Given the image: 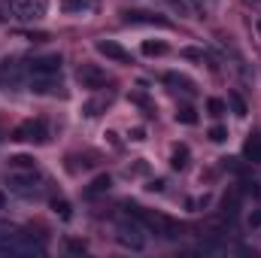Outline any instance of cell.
Wrapping results in <instances>:
<instances>
[{
    "label": "cell",
    "instance_id": "cell-3",
    "mask_svg": "<svg viewBox=\"0 0 261 258\" xmlns=\"http://www.w3.org/2000/svg\"><path fill=\"white\" fill-rule=\"evenodd\" d=\"M28 70H31V76H58L61 73V55H40L28 64Z\"/></svg>",
    "mask_w": 261,
    "mask_h": 258
},
{
    "label": "cell",
    "instance_id": "cell-14",
    "mask_svg": "<svg viewBox=\"0 0 261 258\" xmlns=\"http://www.w3.org/2000/svg\"><path fill=\"white\" fill-rule=\"evenodd\" d=\"M110 186H113V176H110V173H100V176L88 186V192H85V194H88V197H97V194L110 192Z\"/></svg>",
    "mask_w": 261,
    "mask_h": 258
},
{
    "label": "cell",
    "instance_id": "cell-5",
    "mask_svg": "<svg viewBox=\"0 0 261 258\" xmlns=\"http://www.w3.org/2000/svg\"><path fill=\"white\" fill-rule=\"evenodd\" d=\"M122 21L125 24H158V28H167L170 21L155 15V12H143V9H125L122 12Z\"/></svg>",
    "mask_w": 261,
    "mask_h": 258
},
{
    "label": "cell",
    "instance_id": "cell-8",
    "mask_svg": "<svg viewBox=\"0 0 261 258\" xmlns=\"http://www.w3.org/2000/svg\"><path fill=\"white\" fill-rule=\"evenodd\" d=\"M18 82H21V64L12 61V58H6V61L0 64V85H3V88H15Z\"/></svg>",
    "mask_w": 261,
    "mask_h": 258
},
{
    "label": "cell",
    "instance_id": "cell-31",
    "mask_svg": "<svg viewBox=\"0 0 261 258\" xmlns=\"http://www.w3.org/2000/svg\"><path fill=\"white\" fill-rule=\"evenodd\" d=\"M0 210H6V192L0 189Z\"/></svg>",
    "mask_w": 261,
    "mask_h": 258
},
{
    "label": "cell",
    "instance_id": "cell-9",
    "mask_svg": "<svg viewBox=\"0 0 261 258\" xmlns=\"http://www.w3.org/2000/svg\"><path fill=\"white\" fill-rule=\"evenodd\" d=\"M61 9L67 15H91L100 9V3L97 0H61Z\"/></svg>",
    "mask_w": 261,
    "mask_h": 258
},
{
    "label": "cell",
    "instance_id": "cell-17",
    "mask_svg": "<svg viewBox=\"0 0 261 258\" xmlns=\"http://www.w3.org/2000/svg\"><path fill=\"white\" fill-rule=\"evenodd\" d=\"M225 110H228V104H225L222 97H210V100H206V113H210V116L219 119V116H225Z\"/></svg>",
    "mask_w": 261,
    "mask_h": 258
},
{
    "label": "cell",
    "instance_id": "cell-6",
    "mask_svg": "<svg viewBox=\"0 0 261 258\" xmlns=\"http://www.w3.org/2000/svg\"><path fill=\"white\" fill-rule=\"evenodd\" d=\"M76 76H79L82 88H103V85H107V73H103L100 67H94V64H82Z\"/></svg>",
    "mask_w": 261,
    "mask_h": 258
},
{
    "label": "cell",
    "instance_id": "cell-16",
    "mask_svg": "<svg viewBox=\"0 0 261 258\" xmlns=\"http://www.w3.org/2000/svg\"><path fill=\"white\" fill-rule=\"evenodd\" d=\"M176 122H179V125H197V110L192 104H182V107L176 110Z\"/></svg>",
    "mask_w": 261,
    "mask_h": 258
},
{
    "label": "cell",
    "instance_id": "cell-13",
    "mask_svg": "<svg viewBox=\"0 0 261 258\" xmlns=\"http://www.w3.org/2000/svg\"><path fill=\"white\" fill-rule=\"evenodd\" d=\"M140 52H143L146 58H158V55H167V43H164V40H143Z\"/></svg>",
    "mask_w": 261,
    "mask_h": 258
},
{
    "label": "cell",
    "instance_id": "cell-2",
    "mask_svg": "<svg viewBox=\"0 0 261 258\" xmlns=\"http://www.w3.org/2000/svg\"><path fill=\"white\" fill-rule=\"evenodd\" d=\"M9 3H12V12L21 21H37L49 12V0H9Z\"/></svg>",
    "mask_w": 261,
    "mask_h": 258
},
{
    "label": "cell",
    "instance_id": "cell-10",
    "mask_svg": "<svg viewBox=\"0 0 261 258\" xmlns=\"http://www.w3.org/2000/svg\"><path fill=\"white\" fill-rule=\"evenodd\" d=\"M164 79H167V85H173V88H179V91H186V94H195L197 91V82L192 76H186V73H167Z\"/></svg>",
    "mask_w": 261,
    "mask_h": 258
},
{
    "label": "cell",
    "instance_id": "cell-19",
    "mask_svg": "<svg viewBox=\"0 0 261 258\" xmlns=\"http://www.w3.org/2000/svg\"><path fill=\"white\" fill-rule=\"evenodd\" d=\"M52 210H55L61 219H70V216H73V210H70V203H67L64 197H52Z\"/></svg>",
    "mask_w": 261,
    "mask_h": 258
},
{
    "label": "cell",
    "instance_id": "cell-24",
    "mask_svg": "<svg viewBox=\"0 0 261 258\" xmlns=\"http://www.w3.org/2000/svg\"><path fill=\"white\" fill-rule=\"evenodd\" d=\"M164 189H167V179H164V176H158V179H149V183H146V192H152V194H161Z\"/></svg>",
    "mask_w": 261,
    "mask_h": 258
},
{
    "label": "cell",
    "instance_id": "cell-29",
    "mask_svg": "<svg viewBox=\"0 0 261 258\" xmlns=\"http://www.w3.org/2000/svg\"><path fill=\"white\" fill-rule=\"evenodd\" d=\"M182 55H186V58H203V52H197V49H186V52H182Z\"/></svg>",
    "mask_w": 261,
    "mask_h": 258
},
{
    "label": "cell",
    "instance_id": "cell-32",
    "mask_svg": "<svg viewBox=\"0 0 261 258\" xmlns=\"http://www.w3.org/2000/svg\"><path fill=\"white\" fill-rule=\"evenodd\" d=\"M246 3H261V0H246Z\"/></svg>",
    "mask_w": 261,
    "mask_h": 258
},
{
    "label": "cell",
    "instance_id": "cell-25",
    "mask_svg": "<svg viewBox=\"0 0 261 258\" xmlns=\"http://www.w3.org/2000/svg\"><path fill=\"white\" fill-rule=\"evenodd\" d=\"M246 225H249V228H261V210H252V213L246 216Z\"/></svg>",
    "mask_w": 261,
    "mask_h": 258
},
{
    "label": "cell",
    "instance_id": "cell-4",
    "mask_svg": "<svg viewBox=\"0 0 261 258\" xmlns=\"http://www.w3.org/2000/svg\"><path fill=\"white\" fill-rule=\"evenodd\" d=\"M116 240L125 246V249H134V252H140L143 246H146V237L140 234V228L137 225H119V234H116Z\"/></svg>",
    "mask_w": 261,
    "mask_h": 258
},
{
    "label": "cell",
    "instance_id": "cell-30",
    "mask_svg": "<svg viewBox=\"0 0 261 258\" xmlns=\"http://www.w3.org/2000/svg\"><path fill=\"white\" fill-rule=\"evenodd\" d=\"M103 137H110V143H113V146H119V134H116V131H107Z\"/></svg>",
    "mask_w": 261,
    "mask_h": 258
},
{
    "label": "cell",
    "instance_id": "cell-22",
    "mask_svg": "<svg viewBox=\"0 0 261 258\" xmlns=\"http://www.w3.org/2000/svg\"><path fill=\"white\" fill-rule=\"evenodd\" d=\"M228 104L234 107V113H237L240 119L246 116V104H243V97H240V94H228Z\"/></svg>",
    "mask_w": 261,
    "mask_h": 258
},
{
    "label": "cell",
    "instance_id": "cell-7",
    "mask_svg": "<svg viewBox=\"0 0 261 258\" xmlns=\"http://www.w3.org/2000/svg\"><path fill=\"white\" fill-rule=\"evenodd\" d=\"M97 52H100L103 58H110V61H119V64H128L130 61V52L122 49L116 40H97Z\"/></svg>",
    "mask_w": 261,
    "mask_h": 258
},
{
    "label": "cell",
    "instance_id": "cell-1",
    "mask_svg": "<svg viewBox=\"0 0 261 258\" xmlns=\"http://www.w3.org/2000/svg\"><path fill=\"white\" fill-rule=\"evenodd\" d=\"M9 140L40 146V143H46V140H49V128H46V122H43V119H28V122H21L18 128L12 131V137H9Z\"/></svg>",
    "mask_w": 261,
    "mask_h": 258
},
{
    "label": "cell",
    "instance_id": "cell-11",
    "mask_svg": "<svg viewBox=\"0 0 261 258\" xmlns=\"http://www.w3.org/2000/svg\"><path fill=\"white\" fill-rule=\"evenodd\" d=\"M189 155H192L189 146H186V143H176L173 152H170V167H173V170H186V167H189Z\"/></svg>",
    "mask_w": 261,
    "mask_h": 258
},
{
    "label": "cell",
    "instance_id": "cell-28",
    "mask_svg": "<svg viewBox=\"0 0 261 258\" xmlns=\"http://www.w3.org/2000/svg\"><path fill=\"white\" fill-rule=\"evenodd\" d=\"M140 173H146V161H137V164L128 170V176H140Z\"/></svg>",
    "mask_w": 261,
    "mask_h": 258
},
{
    "label": "cell",
    "instance_id": "cell-21",
    "mask_svg": "<svg viewBox=\"0 0 261 258\" xmlns=\"http://www.w3.org/2000/svg\"><path fill=\"white\" fill-rule=\"evenodd\" d=\"M206 137H210L213 143H225V140H228V128H225V125H213V128L206 131Z\"/></svg>",
    "mask_w": 261,
    "mask_h": 258
},
{
    "label": "cell",
    "instance_id": "cell-27",
    "mask_svg": "<svg viewBox=\"0 0 261 258\" xmlns=\"http://www.w3.org/2000/svg\"><path fill=\"white\" fill-rule=\"evenodd\" d=\"M128 137L134 140V143H143V140H146V128H130Z\"/></svg>",
    "mask_w": 261,
    "mask_h": 258
},
{
    "label": "cell",
    "instance_id": "cell-15",
    "mask_svg": "<svg viewBox=\"0 0 261 258\" xmlns=\"http://www.w3.org/2000/svg\"><path fill=\"white\" fill-rule=\"evenodd\" d=\"M31 183H37L34 170H31V176H12V189H15L18 194H34V192H37V186L31 189Z\"/></svg>",
    "mask_w": 261,
    "mask_h": 258
},
{
    "label": "cell",
    "instance_id": "cell-12",
    "mask_svg": "<svg viewBox=\"0 0 261 258\" xmlns=\"http://www.w3.org/2000/svg\"><path fill=\"white\" fill-rule=\"evenodd\" d=\"M55 85H58V76H31V91L37 94H49L55 91Z\"/></svg>",
    "mask_w": 261,
    "mask_h": 258
},
{
    "label": "cell",
    "instance_id": "cell-23",
    "mask_svg": "<svg viewBox=\"0 0 261 258\" xmlns=\"http://www.w3.org/2000/svg\"><path fill=\"white\" fill-rule=\"evenodd\" d=\"M103 107H107V100H91V104H85V107H82V113H85L88 119H94V116H97Z\"/></svg>",
    "mask_w": 261,
    "mask_h": 258
},
{
    "label": "cell",
    "instance_id": "cell-20",
    "mask_svg": "<svg viewBox=\"0 0 261 258\" xmlns=\"http://www.w3.org/2000/svg\"><path fill=\"white\" fill-rule=\"evenodd\" d=\"M9 167H24V170H34V158H31V155H12V158H9Z\"/></svg>",
    "mask_w": 261,
    "mask_h": 258
},
{
    "label": "cell",
    "instance_id": "cell-18",
    "mask_svg": "<svg viewBox=\"0 0 261 258\" xmlns=\"http://www.w3.org/2000/svg\"><path fill=\"white\" fill-rule=\"evenodd\" d=\"M243 152H246V158H249V161H261V137H252V140L246 143V149H243Z\"/></svg>",
    "mask_w": 261,
    "mask_h": 258
},
{
    "label": "cell",
    "instance_id": "cell-26",
    "mask_svg": "<svg viewBox=\"0 0 261 258\" xmlns=\"http://www.w3.org/2000/svg\"><path fill=\"white\" fill-rule=\"evenodd\" d=\"M67 249H70V252H76V255H79V252H85V249H88V246H85V243H82V240H67Z\"/></svg>",
    "mask_w": 261,
    "mask_h": 258
}]
</instances>
